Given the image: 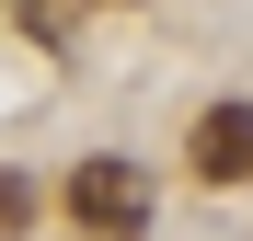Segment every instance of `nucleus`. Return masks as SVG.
Masks as SVG:
<instances>
[{"label":"nucleus","mask_w":253,"mask_h":241,"mask_svg":"<svg viewBox=\"0 0 253 241\" xmlns=\"http://www.w3.org/2000/svg\"><path fill=\"white\" fill-rule=\"evenodd\" d=\"M23 218H35V195H23L12 172H0V230H23Z\"/></svg>","instance_id":"3"},{"label":"nucleus","mask_w":253,"mask_h":241,"mask_svg":"<svg viewBox=\"0 0 253 241\" xmlns=\"http://www.w3.org/2000/svg\"><path fill=\"white\" fill-rule=\"evenodd\" d=\"M184 161L207 184H253V103H207L196 138H184Z\"/></svg>","instance_id":"2"},{"label":"nucleus","mask_w":253,"mask_h":241,"mask_svg":"<svg viewBox=\"0 0 253 241\" xmlns=\"http://www.w3.org/2000/svg\"><path fill=\"white\" fill-rule=\"evenodd\" d=\"M69 218L104 230V241H138L150 230V172H138V161H81V172H69Z\"/></svg>","instance_id":"1"}]
</instances>
